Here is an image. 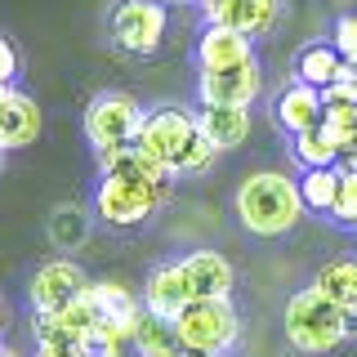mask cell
Returning <instances> with one entry per match:
<instances>
[{"mask_svg":"<svg viewBox=\"0 0 357 357\" xmlns=\"http://www.w3.org/2000/svg\"><path fill=\"white\" fill-rule=\"evenodd\" d=\"M304 215L299 183L282 170H259L237 188V219L255 237H286Z\"/></svg>","mask_w":357,"mask_h":357,"instance_id":"cell-1","label":"cell"},{"mask_svg":"<svg viewBox=\"0 0 357 357\" xmlns=\"http://www.w3.org/2000/svg\"><path fill=\"white\" fill-rule=\"evenodd\" d=\"M357 326V312L340 308L335 299H326L317 286L295 290L286 299V340L295 344L299 353H331L340 349L344 340Z\"/></svg>","mask_w":357,"mask_h":357,"instance_id":"cell-2","label":"cell"},{"mask_svg":"<svg viewBox=\"0 0 357 357\" xmlns=\"http://www.w3.org/2000/svg\"><path fill=\"white\" fill-rule=\"evenodd\" d=\"M174 335H178V344L192 349V353L223 357L241 335V317H237V308H232V295L228 299H188V304L174 312Z\"/></svg>","mask_w":357,"mask_h":357,"instance_id":"cell-3","label":"cell"},{"mask_svg":"<svg viewBox=\"0 0 357 357\" xmlns=\"http://www.w3.org/2000/svg\"><path fill=\"white\" fill-rule=\"evenodd\" d=\"M174 183H148V178H126V174H98V192H94V210L98 219L112 228H134L161 210L170 201Z\"/></svg>","mask_w":357,"mask_h":357,"instance_id":"cell-4","label":"cell"},{"mask_svg":"<svg viewBox=\"0 0 357 357\" xmlns=\"http://www.w3.org/2000/svg\"><path fill=\"white\" fill-rule=\"evenodd\" d=\"M165 27H170V14L161 0H121L107 18L112 45L134 54V59H152L165 40Z\"/></svg>","mask_w":357,"mask_h":357,"instance_id":"cell-5","label":"cell"},{"mask_svg":"<svg viewBox=\"0 0 357 357\" xmlns=\"http://www.w3.org/2000/svg\"><path fill=\"white\" fill-rule=\"evenodd\" d=\"M148 112L139 107V98L126 89H107L85 107V139L94 148H121V143L139 139V126Z\"/></svg>","mask_w":357,"mask_h":357,"instance_id":"cell-6","label":"cell"},{"mask_svg":"<svg viewBox=\"0 0 357 357\" xmlns=\"http://www.w3.org/2000/svg\"><path fill=\"white\" fill-rule=\"evenodd\" d=\"M192 134H197V116H188L183 107H156V112L143 116L139 139H134V143H139L143 152H152L161 165H170V170L178 174V161H183Z\"/></svg>","mask_w":357,"mask_h":357,"instance_id":"cell-7","label":"cell"},{"mask_svg":"<svg viewBox=\"0 0 357 357\" xmlns=\"http://www.w3.org/2000/svg\"><path fill=\"white\" fill-rule=\"evenodd\" d=\"M264 89L259 63H237V67H219V72H201L197 76V94L201 103H228V107H250Z\"/></svg>","mask_w":357,"mask_h":357,"instance_id":"cell-8","label":"cell"},{"mask_svg":"<svg viewBox=\"0 0 357 357\" xmlns=\"http://www.w3.org/2000/svg\"><path fill=\"white\" fill-rule=\"evenodd\" d=\"M85 286H89V277L81 273V264L50 259V264L36 268V277H31V286H27V299H31L36 312H59L63 304H72Z\"/></svg>","mask_w":357,"mask_h":357,"instance_id":"cell-9","label":"cell"},{"mask_svg":"<svg viewBox=\"0 0 357 357\" xmlns=\"http://www.w3.org/2000/svg\"><path fill=\"white\" fill-rule=\"evenodd\" d=\"M174 264H178V273H183L188 299H228L232 295L237 273H232V264L223 259L219 250H192V255H183V259H174Z\"/></svg>","mask_w":357,"mask_h":357,"instance_id":"cell-10","label":"cell"},{"mask_svg":"<svg viewBox=\"0 0 357 357\" xmlns=\"http://www.w3.org/2000/svg\"><path fill=\"white\" fill-rule=\"evenodd\" d=\"M206 22H219V27H232L241 36H268L277 27V14H282V0H210Z\"/></svg>","mask_w":357,"mask_h":357,"instance_id":"cell-11","label":"cell"},{"mask_svg":"<svg viewBox=\"0 0 357 357\" xmlns=\"http://www.w3.org/2000/svg\"><path fill=\"white\" fill-rule=\"evenodd\" d=\"M255 59V40L241 36L232 27H219V22H206L197 36V63L201 72H219V67H237Z\"/></svg>","mask_w":357,"mask_h":357,"instance_id":"cell-12","label":"cell"},{"mask_svg":"<svg viewBox=\"0 0 357 357\" xmlns=\"http://www.w3.org/2000/svg\"><path fill=\"white\" fill-rule=\"evenodd\" d=\"M98 174H126V178H148V183H174V170L161 165L152 152L139 143H121V148H94Z\"/></svg>","mask_w":357,"mask_h":357,"instance_id":"cell-13","label":"cell"},{"mask_svg":"<svg viewBox=\"0 0 357 357\" xmlns=\"http://www.w3.org/2000/svg\"><path fill=\"white\" fill-rule=\"evenodd\" d=\"M36 134H40V107L18 89H5V98H0V152L27 148V143H36Z\"/></svg>","mask_w":357,"mask_h":357,"instance_id":"cell-14","label":"cell"},{"mask_svg":"<svg viewBox=\"0 0 357 357\" xmlns=\"http://www.w3.org/2000/svg\"><path fill=\"white\" fill-rule=\"evenodd\" d=\"M273 116H277V126H282L290 139L312 130V126H321V89H312L304 81H290L282 94H277Z\"/></svg>","mask_w":357,"mask_h":357,"instance_id":"cell-15","label":"cell"},{"mask_svg":"<svg viewBox=\"0 0 357 357\" xmlns=\"http://www.w3.org/2000/svg\"><path fill=\"white\" fill-rule=\"evenodd\" d=\"M197 126L206 134L210 143H215L219 152H232L245 143V134H250V107H228V103H201L197 112Z\"/></svg>","mask_w":357,"mask_h":357,"instance_id":"cell-16","label":"cell"},{"mask_svg":"<svg viewBox=\"0 0 357 357\" xmlns=\"http://www.w3.org/2000/svg\"><path fill=\"white\" fill-rule=\"evenodd\" d=\"M31 335H36V357H89V335L59 326L54 312H36L31 317Z\"/></svg>","mask_w":357,"mask_h":357,"instance_id":"cell-17","label":"cell"},{"mask_svg":"<svg viewBox=\"0 0 357 357\" xmlns=\"http://www.w3.org/2000/svg\"><path fill=\"white\" fill-rule=\"evenodd\" d=\"M130 344L139 349V357H170V353L183 349L178 335H174V317L152 312V308H143V317H139V326H134V340Z\"/></svg>","mask_w":357,"mask_h":357,"instance_id":"cell-18","label":"cell"},{"mask_svg":"<svg viewBox=\"0 0 357 357\" xmlns=\"http://www.w3.org/2000/svg\"><path fill=\"white\" fill-rule=\"evenodd\" d=\"M344 67H349V63L340 59L335 45H308V50L295 59V81H304L312 89H326L331 81H340V76H344Z\"/></svg>","mask_w":357,"mask_h":357,"instance_id":"cell-19","label":"cell"},{"mask_svg":"<svg viewBox=\"0 0 357 357\" xmlns=\"http://www.w3.org/2000/svg\"><path fill=\"white\" fill-rule=\"evenodd\" d=\"M312 286H317L326 299H335L340 308L357 312V259H331V264H321L317 277H312Z\"/></svg>","mask_w":357,"mask_h":357,"instance_id":"cell-20","label":"cell"},{"mask_svg":"<svg viewBox=\"0 0 357 357\" xmlns=\"http://www.w3.org/2000/svg\"><path fill=\"white\" fill-rule=\"evenodd\" d=\"M183 304H188V290H183V273H178V264H161V268H156V273L148 277V295H143V308L174 317V312L183 308Z\"/></svg>","mask_w":357,"mask_h":357,"instance_id":"cell-21","label":"cell"},{"mask_svg":"<svg viewBox=\"0 0 357 357\" xmlns=\"http://www.w3.org/2000/svg\"><path fill=\"white\" fill-rule=\"evenodd\" d=\"M335 197H340V170L335 165H312V170L299 174V201H304V210L331 215Z\"/></svg>","mask_w":357,"mask_h":357,"instance_id":"cell-22","label":"cell"},{"mask_svg":"<svg viewBox=\"0 0 357 357\" xmlns=\"http://www.w3.org/2000/svg\"><path fill=\"white\" fill-rule=\"evenodd\" d=\"M290 148H295V161L304 165V170H312V165H335V156H340V143L331 139L326 126H312L304 134H295Z\"/></svg>","mask_w":357,"mask_h":357,"instance_id":"cell-23","label":"cell"},{"mask_svg":"<svg viewBox=\"0 0 357 357\" xmlns=\"http://www.w3.org/2000/svg\"><path fill=\"white\" fill-rule=\"evenodd\" d=\"M321 126L331 130L340 148H349L357 139V103H321Z\"/></svg>","mask_w":357,"mask_h":357,"instance_id":"cell-24","label":"cell"},{"mask_svg":"<svg viewBox=\"0 0 357 357\" xmlns=\"http://www.w3.org/2000/svg\"><path fill=\"white\" fill-rule=\"evenodd\" d=\"M215 161H219V148H215V143L201 134V126H197L192 143H188V152H183V161H178V174H206Z\"/></svg>","mask_w":357,"mask_h":357,"instance_id":"cell-25","label":"cell"},{"mask_svg":"<svg viewBox=\"0 0 357 357\" xmlns=\"http://www.w3.org/2000/svg\"><path fill=\"white\" fill-rule=\"evenodd\" d=\"M331 219H340V223H357V170H340V197H335V206H331Z\"/></svg>","mask_w":357,"mask_h":357,"instance_id":"cell-26","label":"cell"},{"mask_svg":"<svg viewBox=\"0 0 357 357\" xmlns=\"http://www.w3.org/2000/svg\"><path fill=\"white\" fill-rule=\"evenodd\" d=\"M331 45L340 50V59H344V63H357V14H344L340 22H335Z\"/></svg>","mask_w":357,"mask_h":357,"instance_id":"cell-27","label":"cell"},{"mask_svg":"<svg viewBox=\"0 0 357 357\" xmlns=\"http://www.w3.org/2000/svg\"><path fill=\"white\" fill-rule=\"evenodd\" d=\"M18 50H14V40H9V36H0V89H9V85H14L18 81Z\"/></svg>","mask_w":357,"mask_h":357,"instance_id":"cell-28","label":"cell"},{"mask_svg":"<svg viewBox=\"0 0 357 357\" xmlns=\"http://www.w3.org/2000/svg\"><path fill=\"white\" fill-rule=\"evenodd\" d=\"M170 357H215V353H192V349H178V353H170Z\"/></svg>","mask_w":357,"mask_h":357,"instance_id":"cell-29","label":"cell"},{"mask_svg":"<svg viewBox=\"0 0 357 357\" xmlns=\"http://www.w3.org/2000/svg\"><path fill=\"white\" fill-rule=\"evenodd\" d=\"M349 81H353V89H357V63H349Z\"/></svg>","mask_w":357,"mask_h":357,"instance_id":"cell-30","label":"cell"},{"mask_svg":"<svg viewBox=\"0 0 357 357\" xmlns=\"http://www.w3.org/2000/svg\"><path fill=\"white\" fill-rule=\"evenodd\" d=\"M0 331H5V299H0Z\"/></svg>","mask_w":357,"mask_h":357,"instance_id":"cell-31","label":"cell"},{"mask_svg":"<svg viewBox=\"0 0 357 357\" xmlns=\"http://www.w3.org/2000/svg\"><path fill=\"white\" fill-rule=\"evenodd\" d=\"M161 5H188V0H161Z\"/></svg>","mask_w":357,"mask_h":357,"instance_id":"cell-32","label":"cell"},{"mask_svg":"<svg viewBox=\"0 0 357 357\" xmlns=\"http://www.w3.org/2000/svg\"><path fill=\"white\" fill-rule=\"evenodd\" d=\"M0 357H18V353H9V349H0Z\"/></svg>","mask_w":357,"mask_h":357,"instance_id":"cell-33","label":"cell"},{"mask_svg":"<svg viewBox=\"0 0 357 357\" xmlns=\"http://www.w3.org/2000/svg\"><path fill=\"white\" fill-rule=\"evenodd\" d=\"M9 89H14V85H9ZM0 98H5V89H0Z\"/></svg>","mask_w":357,"mask_h":357,"instance_id":"cell-34","label":"cell"},{"mask_svg":"<svg viewBox=\"0 0 357 357\" xmlns=\"http://www.w3.org/2000/svg\"><path fill=\"white\" fill-rule=\"evenodd\" d=\"M201 5H210V0H201Z\"/></svg>","mask_w":357,"mask_h":357,"instance_id":"cell-35","label":"cell"},{"mask_svg":"<svg viewBox=\"0 0 357 357\" xmlns=\"http://www.w3.org/2000/svg\"><path fill=\"white\" fill-rule=\"evenodd\" d=\"M353 228H357V223H353Z\"/></svg>","mask_w":357,"mask_h":357,"instance_id":"cell-36","label":"cell"},{"mask_svg":"<svg viewBox=\"0 0 357 357\" xmlns=\"http://www.w3.org/2000/svg\"><path fill=\"white\" fill-rule=\"evenodd\" d=\"M0 156H5V152H0Z\"/></svg>","mask_w":357,"mask_h":357,"instance_id":"cell-37","label":"cell"}]
</instances>
